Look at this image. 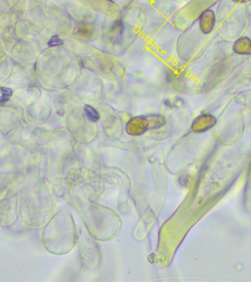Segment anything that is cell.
<instances>
[{"label":"cell","instance_id":"6da1fadb","mask_svg":"<svg viewBox=\"0 0 251 282\" xmlns=\"http://www.w3.org/2000/svg\"><path fill=\"white\" fill-rule=\"evenodd\" d=\"M215 14L213 10H206L200 16V27L205 34L210 33L215 25Z\"/></svg>","mask_w":251,"mask_h":282},{"label":"cell","instance_id":"7a4b0ae2","mask_svg":"<svg viewBox=\"0 0 251 282\" xmlns=\"http://www.w3.org/2000/svg\"><path fill=\"white\" fill-rule=\"evenodd\" d=\"M235 53L242 55H251V39L249 37H243L236 41L233 46Z\"/></svg>","mask_w":251,"mask_h":282},{"label":"cell","instance_id":"3957f363","mask_svg":"<svg viewBox=\"0 0 251 282\" xmlns=\"http://www.w3.org/2000/svg\"><path fill=\"white\" fill-rule=\"evenodd\" d=\"M84 111H85L86 115H87L89 119L93 121H98V118H99V115H98V112L91 106L86 105L84 107Z\"/></svg>","mask_w":251,"mask_h":282},{"label":"cell","instance_id":"277c9868","mask_svg":"<svg viewBox=\"0 0 251 282\" xmlns=\"http://www.w3.org/2000/svg\"><path fill=\"white\" fill-rule=\"evenodd\" d=\"M233 1L237 3H247L251 1V0H233Z\"/></svg>","mask_w":251,"mask_h":282}]
</instances>
